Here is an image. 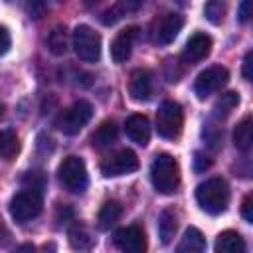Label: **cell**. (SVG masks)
Instances as JSON below:
<instances>
[{
    "instance_id": "obj_23",
    "label": "cell",
    "mask_w": 253,
    "mask_h": 253,
    "mask_svg": "<svg viewBox=\"0 0 253 253\" xmlns=\"http://www.w3.org/2000/svg\"><path fill=\"white\" fill-rule=\"evenodd\" d=\"M67 45H69V38H67V30L63 26H55L51 32H49V38H47V47L53 55H63L67 51Z\"/></svg>"
},
{
    "instance_id": "obj_18",
    "label": "cell",
    "mask_w": 253,
    "mask_h": 253,
    "mask_svg": "<svg viewBox=\"0 0 253 253\" xmlns=\"http://www.w3.org/2000/svg\"><path fill=\"white\" fill-rule=\"evenodd\" d=\"M117 136H119V128H117L115 121H105L91 134V144L97 148H105V146H111L117 140Z\"/></svg>"
},
{
    "instance_id": "obj_8",
    "label": "cell",
    "mask_w": 253,
    "mask_h": 253,
    "mask_svg": "<svg viewBox=\"0 0 253 253\" xmlns=\"http://www.w3.org/2000/svg\"><path fill=\"white\" fill-rule=\"evenodd\" d=\"M227 79H229V71L223 65H211L196 77L194 93L198 95V99H206L215 91H219L227 83Z\"/></svg>"
},
{
    "instance_id": "obj_2",
    "label": "cell",
    "mask_w": 253,
    "mask_h": 253,
    "mask_svg": "<svg viewBox=\"0 0 253 253\" xmlns=\"http://www.w3.org/2000/svg\"><path fill=\"white\" fill-rule=\"evenodd\" d=\"M150 180L160 194H172L176 192L180 184V166L174 160V156L162 152L156 154L150 164Z\"/></svg>"
},
{
    "instance_id": "obj_32",
    "label": "cell",
    "mask_w": 253,
    "mask_h": 253,
    "mask_svg": "<svg viewBox=\"0 0 253 253\" xmlns=\"http://www.w3.org/2000/svg\"><path fill=\"white\" fill-rule=\"evenodd\" d=\"M210 164H211V160H210L208 156H204L202 152H196V158H194V168H196V172L206 170Z\"/></svg>"
},
{
    "instance_id": "obj_20",
    "label": "cell",
    "mask_w": 253,
    "mask_h": 253,
    "mask_svg": "<svg viewBox=\"0 0 253 253\" xmlns=\"http://www.w3.org/2000/svg\"><path fill=\"white\" fill-rule=\"evenodd\" d=\"M178 229V215L174 210H164L158 217V233H160V239L162 243H170V239L174 237Z\"/></svg>"
},
{
    "instance_id": "obj_22",
    "label": "cell",
    "mask_w": 253,
    "mask_h": 253,
    "mask_svg": "<svg viewBox=\"0 0 253 253\" xmlns=\"http://www.w3.org/2000/svg\"><path fill=\"white\" fill-rule=\"evenodd\" d=\"M20 150V140L18 134L12 128H4L0 130V158L4 160H12Z\"/></svg>"
},
{
    "instance_id": "obj_19",
    "label": "cell",
    "mask_w": 253,
    "mask_h": 253,
    "mask_svg": "<svg viewBox=\"0 0 253 253\" xmlns=\"http://www.w3.org/2000/svg\"><path fill=\"white\" fill-rule=\"evenodd\" d=\"M121 213H123V208H121V204L117 202V200H109V202H105L103 206H101V210H99V215H97V225H99V229H111L117 221H119V217H121Z\"/></svg>"
},
{
    "instance_id": "obj_29",
    "label": "cell",
    "mask_w": 253,
    "mask_h": 253,
    "mask_svg": "<svg viewBox=\"0 0 253 253\" xmlns=\"http://www.w3.org/2000/svg\"><path fill=\"white\" fill-rule=\"evenodd\" d=\"M10 45H12L10 32H8L4 26H0V55H4V53L10 49Z\"/></svg>"
},
{
    "instance_id": "obj_28",
    "label": "cell",
    "mask_w": 253,
    "mask_h": 253,
    "mask_svg": "<svg viewBox=\"0 0 253 253\" xmlns=\"http://www.w3.org/2000/svg\"><path fill=\"white\" fill-rule=\"evenodd\" d=\"M22 184H24L26 188H30V190H40V192H42V188H43V184H45V178H43L42 172H26V174L22 176Z\"/></svg>"
},
{
    "instance_id": "obj_30",
    "label": "cell",
    "mask_w": 253,
    "mask_h": 253,
    "mask_svg": "<svg viewBox=\"0 0 253 253\" xmlns=\"http://www.w3.org/2000/svg\"><path fill=\"white\" fill-rule=\"evenodd\" d=\"M251 194H247L245 196V200H243V206H241V213H243V219L247 221V223H251L253 221V211H251Z\"/></svg>"
},
{
    "instance_id": "obj_5",
    "label": "cell",
    "mask_w": 253,
    "mask_h": 253,
    "mask_svg": "<svg viewBox=\"0 0 253 253\" xmlns=\"http://www.w3.org/2000/svg\"><path fill=\"white\" fill-rule=\"evenodd\" d=\"M43 208V198H42V192L40 190H22L18 192L12 200H10V215L24 223V221H30L34 219L36 215H40Z\"/></svg>"
},
{
    "instance_id": "obj_1",
    "label": "cell",
    "mask_w": 253,
    "mask_h": 253,
    "mask_svg": "<svg viewBox=\"0 0 253 253\" xmlns=\"http://www.w3.org/2000/svg\"><path fill=\"white\" fill-rule=\"evenodd\" d=\"M196 200L204 211L217 215L229 204V186L223 178H210L196 188Z\"/></svg>"
},
{
    "instance_id": "obj_11",
    "label": "cell",
    "mask_w": 253,
    "mask_h": 253,
    "mask_svg": "<svg viewBox=\"0 0 253 253\" xmlns=\"http://www.w3.org/2000/svg\"><path fill=\"white\" fill-rule=\"evenodd\" d=\"M115 245L121 253H146V235L140 225H126L115 233Z\"/></svg>"
},
{
    "instance_id": "obj_9",
    "label": "cell",
    "mask_w": 253,
    "mask_h": 253,
    "mask_svg": "<svg viewBox=\"0 0 253 253\" xmlns=\"http://www.w3.org/2000/svg\"><path fill=\"white\" fill-rule=\"evenodd\" d=\"M138 168V158L132 150L123 148L117 150L115 154L107 156L101 164V172L107 178H115V176H123V174H130Z\"/></svg>"
},
{
    "instance_id": "obj_34",
    "label": "cell",
    "mask_w": 253,
    "mask_h": 253,
    "mask_svg": "<svg viewBox=\"0 0 253 253\" xmlns=\"http://www.w3.org/2000/svg\"><path fill=\"white\" fill-rule=\"evenodd\" d=\"M16 253H36L34 251V247L32 245H22V247H18V251Z\"/></svg>"
},
{
    "instance_id": "obj_25",
    "label": "cell",
    "mask_w": 253,
    "mask_h": 253,
    "mask_svg": "<svg viewBox=\"0 0 253 253\" xmlns=\"http://www.w3.org/2000/svg\"><path fill=\"white\" fill-rule=\"evenodd\" d=\"M138 6H140L138 2H119V4L111 6L107 12H103L101 22H103L105 26H111V24H115L117 20H121V18L125 16V12H128V10H136Z\"/></svg>"
},
{
    "instance_id": "obj_15",
    "label": "cell",
    "mask_w": 253,
    "mask_h": 253,
    "mask_svg": "<svg viewBox=\"0 0 253 253\" xmlns=\"http://www.w3.org/2000/svg\"><path fill=\"white\" fill-rule=\"evenodd\" d=\"M125 132L132 142L146 146L150 140V123L144 115H130L125 123Z\"/></svg>"
},
{
    "instance_id": "obj_26",
    "label": "cell",
    "mask_w": 253,
    "mask_h": 253,
    "mask_svg": "<svg viewBox=\"0 0 253 253\" xmlns=\"http://www.w3.org/2000/svg\"><path fill=\"white\" fill-rule=\"evenodd\" d=\"M204 14L211 24H221L223 22V14H225V4L219 2V0H211V2L206 4Z\"/></svg>"
},
{
    "instance_id": "obj_24",
    "label": "cell",
    "mask_w": 253,
    "mask_h": 253,
    "mask_svg": "<svg viewBox=\"0 0 253 253\" xmlns=\"http://www.w3.org/2000/svg\"><path fill=\"white\" fill-rule=\"evenodd\" d=\"M237 105H239V95L233 93V91H227V93H223V95L215 101V105H213V115H215L217 119H225Z\"/></svg>"
},
{
    "instance_id": "obj_10",
    "label": "cell",
    "mask_w": 253,
    "mask_h": 253,
    "mask_svg": "<svg viewBox=\"0 0 253 253\" xmlns=\"http://www.w3.org/2000/svg\"><path fill=\"white\" fill-rule=\"evenodd\" d=\"M184 26V16L178 12H166L160 18H156L154 28H152V40L158 45H168L174 42V38L180 34Z\"/></svg>"
},
{
    "instance_id": "obj_27",
    "label": "cell",
    "mask_w": 253,
    "mask_h": 253,
    "mask_svg": "<svg viewBox=\"0 0 253 253\" xmlns=\"http://www.w3.org/2000/svg\"><path fill=\"white\" fill-rule=\"evenodd\" d=\"M69 241H71V245H73L75 249H85V247L91 245L89 233H87L83 227H79V225H75V227L69 231Z\"/></svg>"
},
{
    "instance_id": "obj_13",
    "label": "cell",
    "mask_w": 253,
    "mask_h": 253,
    "mask_svg": "<svg viewBox=\"0 0 253 253\" xmlns=\"http://www.w3.org/2000/svg\"><path fill=\"white\" fill-rule=\"evenodd\" d=\"M136 36H138V28L136 26H128V28L121 30L115 36V40L111 43V57H113L115 63H125L130 57Z\"/></svg>"
},
{
    "instance_id": "obj_33",
    "label": "cell",
    "mask_w": 253,
    "mask_h": 253,
    "mask_svg": "<svg viewBox=\"0 0 253 253\" xmlns=\"http://www.w3.org/2000/svg\"><path fill=\"white\" fill-rule=\"evenodd\" d=\"M249 10H251V4L249 2H241L239 4V14L237 16H239L241 22H247L249 20Z\"/></svg>"
},
{
    "instance_id": "obj_17",
    "label": "cell",
    "mask_w": 253,
    "mask_h": 253,
    "mask_svg": "<svg viewBox=\"0 0 253 253\" xmlns=\"http://www.w3.org/2000/svg\"><path fill=\"white\" fill-rule=\"evenodd\" d=\"M176 253H206V237L200 229L188 227L176 247Z\"/></svg>"
},
{
    "instance_id": "obj_12",
    "label": "cell",
    "mask_w": 253,
    "mask_h": 253,
    "mask_svg": "<svg viewBox=\"0 0 253 253\" xmlns=\"http://www.w3.org/2000/svg\"><path fill=\"white\" fill-rule=\"evenodd\" d=\"M210 51H211V38L204 32H196L194 36H190V40L182 49V61L186 65L200 63L210 55Z\"/></svg>"
},
{
    "instance_id": "obj_7",
    "label": "cell",
    "mask_w": 253,
    "mask_h": 253,
    "mask_svg": "<svg viewBox=\"0 0 253 253\" xmlns=\"http://www.w3.org/2000/svg\"><path fill=\"white\" fill-rule=\"evenodd\" d=\"M73 49L81 61L95 63L101 55V36L93 28L81 24L73 30Z\"/></svg>"
},
{
    "instance_id": "obj_21",
    "label": "cell",
    "mask_w": 253,
    "mask_h": 253,
    "mask_svg": "<svg viewBox=\"0 0 253 253\" xmlns=\"http://www.w3.org/2000/svg\"><path fill=\"white\" fill-rule=\"evenodd\" d=\"M233 142H235V148L247 152L251 148V142H253V126H251V117H245L233 130Z\"/></svg>"
},
{
    "instance_id": "obj_35",
    "label": "cell",
    "mask_w": 253,
    "mask_h": 253,
    "mask_svg": "<svg viewBox=\"0 0 253 253\" xmlns=\"http://www.w3.org/2000/svg\"><path fill=\"white\" fill-rule=\"evenodd\" d=\"M2 115H4V105L0 103V119H2Z\"/></svg>"
},
{
    "instance_id": "obj_4",
    "label": "cell",
    "mask_w": 253,
    "mask_h": 253,
    "mask_svg": "<svg viewBox=\"0 0 253 253\" xmlns=\"http://www.w3.org/2000/svg\"><path fill=\"white\" fill-rule=\"evenodd\" d=\"M93 117V107L89 101L79 99L73 105H69L67 109H63L59 113V117L55 119V126L63 132V134H77Z\"/></svg>"
},
{
    "instance_id": "obj_16",
    "label": "cell",
    "mask_w": 253,
    "mask_h": 253,
    "mask_svg": "<svg viewBox=\"0 0 253 253\" xmlns=\"http://www.w3.org/2000/svg\"><path fill=\"white\" fill-rule=\"evenodd\" d=\"M245 251H247L245 239L241 237V233L233 229L221 231L215 239V253H245Z\"/></svg>"
},
{
    "instance_id": "obj_31",
    "label": "cell",
    "mask_w": 253,
    "mask_h": 253,
    "mask_svg": "<svg viewBox=\"0 0 253 253\" xmlns=\"http://www.w3.org/2000/svg\"><path fill=\"white\" fill-rule=\"evenodd\" d=\"M251 67H253V51H247L245 53V59H243V77L247 81H251V77H253Z\"/></svg>"
},
{
    "instance_id": "obj_14",
    "label": "cell",
    "mask_w": 253,
    "mask_h": 253,
    "mask_svg": "<svg viewBox=\"0 0 253 253\" xmlns=\"http://www.w3.org/2000/svg\"><path fill=\"white\" fill-rule=\"evenodd\" d=\"M128 93L134 101H148L152 95V75L148 69H134L128 77Z\"/></svg>"
},
{
    "instance_id": "obj_6",
    "label": "cell",
    "mask_w": 253,
    "mask_h": 253,
    "mask_svg": "<svg viewBox=\"0 0 253 253\" xmlns=\"http://www.w3.org/2000/svg\"><path fill=\"white\" fill-rule=\"evenodd\" d=\"M182 125H184V113H182V107L174 101H164L160 107H158V113H156V132L162 136V138H176L182 130Z\"/></svg>"
},
{
    "instance_id": "obj_3",
    "label": "cell",
    "mask_w": 253,
    "mask_h": 253,
    "mask_svg": "<svg viewBox=\"0 0 253 253\" xmlns=\"http://www.w3.org/2000/svg\"><path fill=\"white\" fill-rule=\"evenodd\" d=\"M57 176H59L61 186L67 192H71V194H81V192L87 190L89 176H87L85 162L79 156H67V158H63V162L57 168Z\"/></svg>"
}]
</instances>
